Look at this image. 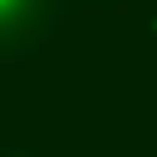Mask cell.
Here are the masks:
<instances>
[{
	"label": "cell",
	"instance_id": "1",
	"mask_svg": "<svg viewBox=\"0 0 157 157\" xmlns=\"http://www.w3.org/2000/svg\"><path fill=\"white\" fill-rule=\"evenodd\" d=\"M59 0H0V44H15L25 39V29L34 25H49Z\"/></svg>",
	"mask_w": 157,
	"mask_h": 157
}]
</instances>
